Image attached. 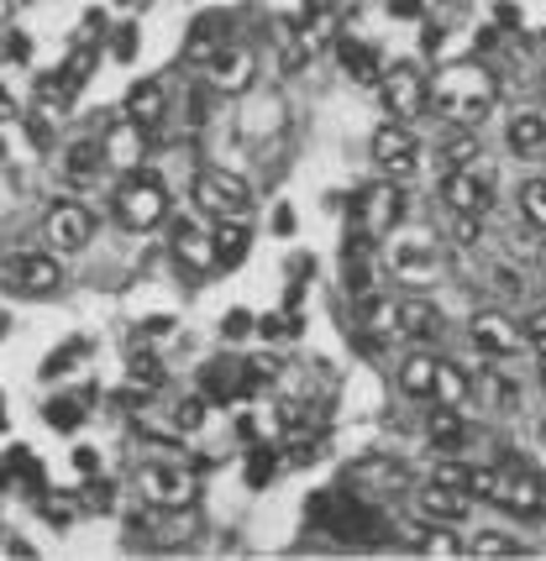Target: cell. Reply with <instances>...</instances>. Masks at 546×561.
I'll use <instances>...</instances> for the list:
<instances>
[{
	"label": "cell",
	"instance_id": "1",
	"mask_svg": "<svg viewBox=\"0 0 546 561\" xmlns=\"http://www.w3.org/2000/svg\"><path fill=\"white\" fill-rule=\"evenodd\" d=\"M494 100H499V79L484 64H452L431 84V111L457 126H478L494 111Z\"/></svg>",
	"mask_w": 546,
	"mask_h": 561
},
{
	"label": "cell",
	"instance_id": "2",
	"mask_svg": "<svg viewBox=\"0 0 546 561\" xmlns=\"http://www.w3.org/2000/svg\"><path fill=\"white\" fill-rule=\"evenodd\" d=\"M310 519L337 540H373L378 530H384V519H378L373 504H363L357 493H337V489L310 499Z\"/></svg>",
	"mask_w": 546,
	"mask_h": 561
},
{
	"label": "cell",
	"instance_id": "3",
	"mask_svg": "<svg viewBox=\"0 0 546 561\" xmlns=\"http://www.w3.org/2000/svg\"><path fill=\"white\" fill-rule=\"evenodd\" d=\"M169 216V190H163V179H152V173H126L122 190H116V220H122L126 231H152L158 220Z\"/></svg>",
	"mask_w": 546,
	"mask_h": 561
},
{
	"label": "cell",
	"instance_id": "4",
	"mask_svg": "<svg viewBox=\"0 0 546 561\" xmlns=\"http://www.w3.org/2000/svg\"><path fill=\"white\" fill-rule=\"evenodd\" d=\"M190 190H195V205L211 220H248L252 210V184L226 169H200Z\"/></svg>",
	"mask_w": 546,
	"mask_h": 561
},
{
	"label": "cell",
	"instance_id": "5",
	"mask_svg": "<svg viewBox=\"0 0 546 561\" xmlns=\"http://www.w3.org/2000/svg\"><path fill=\"white\" fill-rule=\"evenodd\" d=\"M0 284L11 294H22V299H53L64 289V268L48 252H16V257L0 263Z\"/></svg>",
	"mask_w": 546,
	"mask_h": 561
},
{
	"label": "cell",
	"instance_id": "6",
	"mask_svg": "<svg viewBox=\"0 0 546 561\" xmlns=\"http://www.w3.org/2000/svg\"><path fill=\"white\" fill-rule=\"evenodd\" d=\"M137 489L152 510H184V504H195V472L184 462H143Z\"/></svg>",
	"mask_w": 546,
	"mask_h": 561
},
{
	"label": "cell",
	"instance_id": "7",
	"mask_svg": "<svg viewBox=\"0 0 546 561\" xmlns=\"http://www.w3.org/2000/svg\"><path fill=\"white\" fill-rule=\"evenodd\" d=\"M378 95H384V111L395 122H410V116H421L431 105V84H425V73L416 64H399V69H389L378 79Z\"/></svg>",
	"mask_w": 546,
	"mask_h": 561
},
{
	"label": "cell",
	"instance_id": "8",
	"mask_svg": "<svg viewBox=\"0 0 546 561\" xmlns=\"http://www.w3.org/2000/svg\"><path fill=\"white\" fill-rule=\"evenodd\" d=\"M352 216H357V231H363V237H389L399 220H405V190L384 179V184H373V190L357 195Z\"/></svg>",
	"mask_w": 546,
	"mask_h": 561
},
{
	"label": "cell",
	"instance_id": "9",
	"mask_svg": "<svg viewBox=\"0 0 546 561\" xmlns=\"http://www.w3.org/2000/svg\"><path fill=\"white\" fill-rule=\"evenodd\" d=\"M442 199H447L452 216H484L489 205H494V179L484 169H452L447 179H442Z\"/></svg>",
	"mask_w": 546,
	"mask_h": 561
},
{
	"label": "cell",
	"instance_id": "10",
	"mask_svg": "<svg viewBox=\"0 0 546 561\" xmlns=\"http://www.w3.org/2000/svg\"><path fill=\"white\" fill-rule=\"evenodd\" d=\"M416 158H421V142L405 122H389L373 131V163L389 173V179H410L416 173Z\"/></svg>",
	"mask_w": 546,
	"mask_h": 561
},
{
	"label": "cell",
	"instance_id": "11",
	"mask_svg": "<svg viewBox=\"0 0 546 561\" xmlns=\"http://www.w3.org/2000/svg\"><path fill=\"white\" fill-rule=\"evenodd\" d=\"M100 147H105V163H116V169L137 173L143 163L152 158V126L132 122V116H122V122L111 126L105 137H100Z\"/></svg>",
	"mask_w": 546,
	"mask_h": 561
},
{
	"label": "cell",
	"instance_id": "12",
	"mask_svg": "<svg viewBox=\"0 0 546 561\" xmlns=\"http://www.w3.org/2000/svg\"><path fill=\"white\" fill-rule=\"evenodd\" d=\"M468 336L484 357H515L525 346V325H515V320L499 316V310H478L468 325Z\"/></svg>",
	"mask_w": 546,
	"mask_h": 561
},
{
	"label": "cell",
	"instance_id": "13",
	"mask_svg": "<svg viewBox=\"0 0 546 561\" xmlns=\"http://www.w3.org/2000/svg\"><path fill=\"white\" fill-rule=\"evenodd\" d=\"M494 504H504L510 514H521V519H531V514H542L546 510V483L531 472V467H504L499 472V493H494Z\"/></svg>",
	"mask_w": 546,
	"mask_h": 561
},
{
	"label": "cell",
	"instance_id": "14",
	"mask_svg": "<svg viewBox=\"0 0 546 561\" xmlns=\"http://www.w3.org/2000/svg\"><path fill=\"white\" fill-rule=\"evenodd\" d=\"M43 231H48V242L58 247V252H84L90 237H95V216H90L84 205H75V199H64V205L48 210Z\"/></svg>",
	"mask_w": 546,
	"mask_h": 561
},
{
	"label": "cell",
	"instance_id": "15",
	"mask_svg": "<svg viewBox=\"0 0 546 561\" xmlns=\"http://www.w3.org/2000/svg\"><path fill=\"white\" fill-rule=\"evenodd\" d=\"M211 90L216 95H242V90H252V73H258V64H252L248 48H237V43H221V48L211 53Z\"/></svg>",
	"mask_w": 546,
	"mask_h": 561
},
{
	"label": "cell",
	"instance_id": "16",
	"mask_svg": "<svg viewBox=\"0 0 546 561\" xmlns=\"http://www.w3.org/2000/svg\"><path fill=\"white\" fill-rule=\"evenodd\" d=\"M468 510H473V493L447 489V483H436V478L416 493V514H421V519H431V525H463V519H468Z\"/></svg>",
	"mask_w": 546,
	"mask_h": 561
},
{
	"label": "cell",
	"instance_id": "17",
	"mask_svg": "<svg viewBox=\"0 0 546 561\" xmlns=\"http://www.w3.org/2000/svg\"><path fill=\"white\" fill-rule=\"evenodd\" d=\"M395 331L410 336V342H436V336H442V310H436L431 299H399Z\"/></svg>",
	"mask_w": 546,
	"mask_h": 561
},
{
	"label": "cell",
	"instance_id": "18",
	"mask_svg": "<svg viewBox=\"0 0 546 561\" xmlns=\"http://www.w3.org/2000/svg\"><path fill=\"white\" fill-rule=\"evenodd\" d=\"M200 393L216 399V404H237V393H248V367L237 363H211L200 373Z\"/></svg>",
	"mask_w": 546,
	"mask_h": 561
},
{
	"label": "cell",
	"instance_id": "19",
	"mask_svg": "<svg viewBox=\"0 0 546 561\" xmlns=\"http://www.w3.org/2000/svg\"><path fill=\"white\" fill-rule=\"evenodd\" d=\"M163 111H169V90H163L158 79H143V84L126 90V116H132V122L158 126L163 122Z\"/></svg>",
	"mask_w": 546,
	"mask_h": 561
},
{
	"label": "cell",
	"instance_id": "20",
	"mask_svg": "<svg viewBox=\"0 0 546 561\" xmlns=\"http://www.w3.org/2000/svg\"><path fill=\"white\" fill-rule=\"evenodd\" d=\"M226 26H231L226 11H205V16L190 22V58H195V64H211V53L226 43Z\"/></svg>",
	"mask_w": 546,
	"mask_h": 561
},
{
	"label": "cell",
	"instance_id": "21",
	"mask_svg": "<svg viewBox=\"0 0 546 561\" xmlns=\"http://www.w3.org/2000/svg\"><path fill=\"white\" fill-rule=\"evenodd\" d=\"M248 247H252L248 220H221V226H216V237H211V252H216V268H237V263L248 257Z\"/></svg>",
	"mask_w": 546,
	"mask_h": 561
},
{
	"label": "cell",
	"instance_id": "22",
	"mask_svg": "<svg viewBox=\"0 0 546 561\" xmlns=\"http://www.w3.org/2000/svg\"><path fill=\"white\" fill-rule=\"evenodd\" d=\"M504 142H510V152H515V158L542 152V147H546V116H542V111H521V116L510 122V131H504Z\"/></svg>",
	"mask_w": 546,
	"mask_h": 561
},
{
	"label": "cell",
	"instance_id": "23",
	"mask_svg": "<svg viewBox=\"0 0 546 561\" xmlns=\"http://www.w3.org/2000/svg\"><path fill=\"white\" fill-rule=\"evenodd\" d=\"M425 436H431V446H442V451H457V446H463V436H468L463 410H457V404H436V410H431V420H425Z\"/></svg>",
	"mask_w": 546,
	"mask_h": 561
},
{
	"label": "cell",
	"instance_id": "24",
	"mask_svg": "<svg viewBox=\"0 0 546 561\" xmlns=\"http://www.w3.org/2000/svg\"><path fill=\"white\" fill-rule=\"evenodd\" d=\"M90 399H95V389L58 393V399H48V404H43V415H48L53 431H79V425H84V415H90V410H84Z\"/></svg>",
	"mask_w": 546,
	"mask_h": 561
},
{
	"label": "cell",
	"instance_id": "25",
	"mask_svg": "<svg viewBox=\"0 0 546 561\" xmlns=\"http://www.w3.org/2000/svg\"><path fill=\"white\" fill-rule=\"evenodd\" d=\"M337 58H342V69H348L357 84H378V79H384L378 53H373L368 43H357V37H342V43H337Z\"/></svg>",
	"mask_w": 546,
	"mask_h": 561
},
{
	"label": "cell",
	"instance_id": "26",
	"mask_svg": "<svg viewBox=\"0 0 546 561\" xmlns=\"http://www.w3.org/2000/svg\"><path fill=\"white\" fill-rule=\"evenodd\" d=\"M100 169H105V147L100 142H69V152H64V173L75 179V184H95Z\"/></svg>",
	"mask_w": 546,
	"mask_h": 561
},
{
	"label": "cell",
	"instance_id": "27",
	"mask_svg": "<svg viewBox=\"0 0 546 561\" xmlns=\"http://www.w3.org/2000/svg\"><path fill=\"white\" fill-rule=\"evenodd\" d=\"M395 268L405 273V278H425V273L436 268V247H431V237H410V242L395 247Z\"/></svg>",
	"mask_w": 546,
	"mask_h": 561
},
{
	"label": "cell",
	"instance_id": "28",
	"mask_svg": "<svg viewBox=\"0 0 546 561\" xmlns=\"http://www.w3.org/2000/svg\"><path fill=\"white\" fill-rule=\"evenodd\" d=\"M174 257L184 263V268H216L211 237H200L195 226H174Z\"/></svg>",
	"mask_w": 546,
	"mask_h": 561
},
{
	"label": "cell",
	"instance_id": "29",
	"mask_svg": "<svg viewBox=\"0 0 546 561\" xmlns=\"http://www.w3.org/2000/svg\"><path fill=\"white\" fill-rule=\"evenodd\" d=\"M399 389L410 393V399H431V389H436V357H425V352L405 357V367H399Z\"/></svg>",
	"mask_w": 546,
	"mask_h": 561
},
{
	"label": "cell",
	"instance_id": "30",
	"mask_svg": "<svg viewBox=\"0 0 546 561\" xmlns=\"http://www.w3.org/2000/svg\"><path fill=\"white\" fill-rule=\"evenodd\" d=\"M468 393H473V378L463 373V367H457V363H436V389H431V399H436V404H457V410H463V404H468Z\"/></svg>",
	"mask_w": 546,
	"mask_h": 561
},
{
	"label": "cell",
	"instance_id": "31",
	"mask_svg": "<svg viewBox=\"0 0 546 561\" xmlns=\"http://www.w3.org/2000/svg\"><path fill=\"white\" fill-rule=\"evenodd\" d=\"M95 64H100V43H75V53H69V58H64V84H69V90H84V84H90V73H95Z\"/></svg>",
	"mask_w": 546,
	"mask_h": 561
},
{
	"label": "cell",
	"instance_id": "32",
	"mask_svg": "<svg viewBox=\"0 0 546 561\" xmlns=\"http://www.w3.org/2000/svg\"><path fill=\"white\" fill-rule=\"evenodd\" d=\"M32 95H37V111H43V116H64L69 100H75V90L64 84V73H43V79L32 84Z\"/></svg>",
	"mask_w": 546,
	"mask_h": 561
},
{
	"label": "cell",
	"instance_id": "33",
	"mask_svg": "<svg viewBox=\"0 0 546 561\" xmlns=\"http://www.w3.org/2000/svg\"><path fill=\"white\" fill-rule=\"evenodd\" d=\"M468 557H521V540H510L504 530H478L468 540Z\"/></svg>",
	"mask_w": 546,
	"mask_h": 561
},
{
	"label": "cell",
	"instance_id": "34",
	"mask_svg": "<svg viewBox=\"0 0 546 561\" xmlns=\"http://www.w3.org/2000/svg\"><path fill=\"white\" fill-rule=\"evenodd\" d=\"M126 378H132V389H163V378H169V373H163V363H158V357H148V352H137V357H132V367H126Z\"/></svg>",
	"mask_w": 546,
	"mask_h": 561
},
{
	"label": "cell",
	"instance_id": "35",
	"mask_svg": "<svg viewBox=\"0 0 546 561\" xmlns=\"http://www.w3.org/2000/svg\"><path fill=\"white\" fill-rule=\"evenodd\" d=\"M37 510H43V519H48V525H58V530H64V525H69V519L79 514V499L43 489V493H37Z\"/></svg>",
	"mask_w": 546,
	"mask_h": 561
},
{
	"label": "cell",
	"instance_id": "36",
	"mask_svg": "<svg viewBox=\"0 0 546 561\" xmlns=\"http://www.w3.org/2000/svg\"><path fill=\"white\" fill-rule=\"evenodd\" d=\"M205 404H211L205 393H184V399H179V404H174V431H179V436H190V431H200V425H205Z\"/></svg>",
	"mask_w": 546,
	"mask_h": 561
},
{
	"label": "cell",
	"instance_id": "37",
	"mask_svg": "<svg viewBox=\"0 0 546 561\" xmlns=\"http://www.w3.org/2000/svg\"><path fill=\"white\" fill-rule=\"evenodd\" d=\"M273 472H278V451H273V446H252L248 451V489L273 483Z\"/></svg>",
	"mask_w": 546,
	"mask_h": 561
},
{
	"label": "cell",
	"instance_id": "38",
	"mask_svg": "<svg viewBox=\"0 0 546 561\" xmlns=\"http://www.w3.org/2000/svg\"><path fill=\"white\" fill-rule=\"evenodd\" d=\"M84 357H90V342H69V346H58V352H53L48 363H43V378H64V373H69L75 363H84Z\"/></svg>",
	"mask_w": 546,
	"mask_h": 561
},
{
	"label": "cell",
	"instance_id": "39",
	"mask_svg": "<svg viewBox=\"0 0 546 561\" xmlns=\"http://www.w3.org/2000/svg\"><path fill=\"white\" fill-rule=\"evenodd\" d=\"M521 210H525L531 226H542L546 231V179H531V184L521 190Z\"/></svg>",
	"mask_w": 546,
	"mask_h": 561
},
{
	"label": "cell",
	"instance_id": "40",
	"mask_svg": "<svg viewBox=\"0 0 546 561\" xmlns=\"http://www.w3.org/2000/svg\"><path fill=\"white\" fill-rule=\"evenodd\" d=\"M295 331H299V316H295V310H284V316L273 310V316L258 320V336H263V342H284V336H295Z\"/></svg>",
	"mask_w": 546,
	"mask_h": 561
},
{
	"label": "cell",
	"instance_id": "41",
	"mask_svg": "<svg viewBox=\"0 0 546 561\" xmlns=\"http://www.w3.org/2000/svg\"><path fill=\"white\" fill-rule=\"evenodd\" d=\"M111 504H116V493L105 489V483H95V478H90L84 493H79V510L84 514H111Z\"/></svg>",
	"mask_w": 546,
	"mask_h": 561
},
{
	"label": "cell",
	"instance_id": "42",
	"mask_svg": "<svg viewBox=\"0 0 546 561\" xmlns=\"http://www.w3.org/2000/svg\"><path fill=\"white\" fill-rule=\"evenodd\" d=\"M111 58H116V64H132V58H137V26L132 22H122L111 32Z\"/></svg>",
	"mask_w": 546,
	"mask_h": 561
},
{
	"label": "cell",
	"instance_id": "43",
	"mask_svg": "<svg viewBox=\"0 0 546 561\" xmlns=\"http://www.w3.org/2000/svg\"><path fill=\"white\" fill-rule=\"evenodd\" d=\"M252 331H258L252 310H226V320H221V336H226V342H242V336H252Z\"/></svg>",
	"mask_w": 546,
	"mask_h": 561
},
{
	"label": "cell",
	"instance_id": "44",
	"mask_svg": "<svg viewBox=\"0 0 546 561\" xmlns=\"http://www.w3.org/2000/svg\"><path fill=\"white\" fill-rule=\"evenodd\" d=\"M242 367H248V389H263V383L278 378V363H273V357H252V363H242Z\"/></svg>",
	"mask_w": 546,
	"mask_h": 561
},
{
	"label": "cell",
	"instance_id": "45",
	"mask_svg": "<svg viewBox=\"0 0 546 561\" xmlns=\"http://www.w3.org/2000/svg\"><path fill=\"white\" fill-rule=\"evenodd\" d=\"M442 152H447V163H452V169H468L473 158H478V142H473V137H457V142H447Z\"/></svg>",
	"mask_w": 546,
	"mask_h": 561
},
{
	"label": "cell",
	"instance_id": "46",
	"mask_svg": "<svg viewBox=\"0 0 546 561\" xmlns=\"http://www.w3.org/2000/svg\"><path fill=\"white\" fill-rule=\"evenodd\" d=\"M184 111H190V126L211 122V84H205V90H190V105H184Z\"/></svg>",
	"mask_w": 546,
	"mask_h": 561
},
{
	"label": "cell",
	"instance_id": "47",
	"mask_svg": "<svg viewBox=\"0 0 546 561\" xmlns=\"http://www.w3.org/2000/svg\"><path fill=\"white\" fill-rule=\"evenodd\" d=\"M468 472H473V467L442 462V467H436V472H431V478H436V483H447V489H463V493H468Z\"/></svg>",
	"mask_w": 546,
	"mask_h": 561
},
{
	"label": "cell",
	"instance_id": "48",
	"mask_svg": "<svg viewBox=\"0 0 546 561\" xmlns=\"http://www.w3.org/2000/svg\"><path fill=\"white\" fill-rule=\"evenodd\" d=\"M0 53H5V64H26V58H32V43H26L22 32H5Z\"/></svg>",
	"mask_w": 546,
	"mask_h": 561
},
{
	"label": "cell",
	"instance_id": "49",
	"mask_svg": "<svg viewBox=\"0 0 546 561\" xmlns=\"http://www.w3.org/2000/svg\"><path fill=\"white\" fill-rule=\"evenodd\" d=\"M26 137H32V147H43V152L53 147V126H48L43 111H37V116H26Z\"/></svg>",
	"mask_w": 546,
	"mask_h": 561
},
{
	"label": "cell",
	"instance_id": "50",
	"mask_svg": "<svg viewBox=\"0 0 546 561\" xmlns=\"http://www.w3.org/2000/svg\"><path fill=\"white\" fill-rule=\"evenodd\" d=\"M75 472H79V478H95V472H100V451H95V446H79V451H75Z\"/></svg>",
	"mask_w": 546,
	"mask_h": 561
},
{
	"label": "cell",
	"instance_id": "51",
	"mask_svg": "<svg viewBox=\"0 0 546 561\" xmlns=\"http://www.w3.org/2000/svg\"><path fill=\"white\" fill-rule=\"evenodd\" d=\"M525 336L536 342V352H542V363H546V310H542V316L525 320Z\"/></svg>",
	"mask_w": 546,
	"mask_h": 561
},
{
	"label": "cell",
	"instance_id": "52",
	"mask_svg": "<svg viewBox=\"0 0 546 561\" xmlns=\"http://www.w3.org/2000/svg\"><path fill=\"white\" fill-rule=\"evenodd\" d=\"M425 11V0H389V16H399V22H416Z\"/></svg>",
	"mask_w": 546,
	"mask_h": 561
},
{
	"label": "cell",
	"instance_id": "53",
	"mask_svg": "<svg viewBox=\"0 0 546 561\" xmlns=\"http://www.w3.org/2000/svg\"><path fill=\"white\" fill-rule=\"evenodd\" d=\"M489 393H494V404H499V410H510V404H515V389H510L504 378H489Z\"/></svg>",
	"mask_w": 546,
	"mask_h": 561
},
{
	"label": "cell",
	"instance_id": "54",
	"mask_svg": "<svg viewBox=\"0 0 546 561\" xmlns=\"http://www.w3.org/2000/svg\"><path fill=\"white\" fill-rule=\"evenodd\" d=\"M143 331H148V336H169V331H174V316H158V320H143Z\"/></svg>",
	"mask_w": 546,
	"mask_h": 561
},
{
	"label": "cell",
	"instance_id": "55",
	"mask_svg": "<svg viewBox=\"0 0 546 561\" xmlns=\"http://www.w3.org/2000/svg\"><path fill=\"white\" fill-rule=\"evenodd\" d=\"M494 22L499 26H521V11H515V5H494Z\"/></svg>",
	"mask_w": 546,
	"mask_h": 561
},
{
	"label": "cell",
	"instance_id": "56",
	"mask_svg": "<svg viewBox=\"0 0 546 561\" xmlns=\"http://www.w3.org/2000/svg\"><path fill=\"white\" fill-rule=\"evenodd\" d=\"M273 231H284V237H289V231H295V210H278V216H273Z\"/></svg>",
	"mask_w": 546,
	"mask_h": 561
},
{
	"label": "cell",
	"instance_id": "57",
	"mask_svg": "<svg viewBox=\"0 0 546 561\" xmlns=\"http://www.w3.org/2000/svg\"><path fill=\"white\" fill-rule=\"evenodd\" d=\"M16 16V0H0V22H11Z\"/></svg>",
	"mask_w": 546,
	"mask_h": 561
},
{
	"label": "cell",
	"instance_id": "58",
	"mask_svg": "<svg viewBox=\"0 0 546 561\" xmlns=\"http://www.w3.org/2000/svg\"><path fill=\"white\" fill-rule=\"evenodd\" d=\"M11 116V95H5V84H0V122Z\"/></svg>",
	"mask_w": 546,
	"mask_h": 561
},
{
	"label": "cell",
	"instance_id": "59",
	"mask_svg": "<svg viewBox=\"0 0 546 561\" xmlns=\"http://www.w3.org/2000/svg\"><path fill=\"white\" fill-rule=\"evenodd\" d=\"M5 331H11V316H5V310H0V342H5Z\"/></svg>",
	"mask_w": 546,
	"mask_h": 561
},
{
	"label": "cell",
	"instance_id": "60",
	"mask_svg": "<svg viewBox=\"0 0 546 561\" xmlns=\"http://www.w3.org/2000/svg\"><path fill=\"white\" fill-rule=\"evenodd\" d=\"M116 5H137V0H116Z\"/></svg>",
	"mask_w": 546,
	"mask_h": 561
},
{
	"label": "cell",
	"instance_id": "61",
	"mask_svg": "<svg viewBox=\"0 0 546 561\" xmlns=\"http://www.w3.org/2000/svg\"><path fill=\"white\" fill-rule=\"evenodd\" d=\"M0 163H5V142H0Z\"/></svg>",
	"mask_w": 546,
	"mask_h": 561
},
{
	"label": "cell",
	"instance_id": "62",
	"mask_svg": "<svg viewBox=\"0 0 546 561\" xmlns=\"http://www.w3.org/2000/svg\"><path fill=\"white\" fill-rule=\"evenodd\" d=\"M542 383H546V363H542Z\"/></svg>",
	"mask_w": 546,
	"mask_h": 561
}]
</instances>
